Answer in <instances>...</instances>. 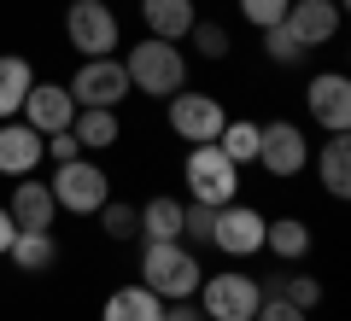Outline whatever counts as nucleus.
<instances>
[{"label":"nucleus","instance_id":"f257e3e1","mask_svg":"<svg viewBox=\"0 0 351 321\" xmlns=\"http://www.w3.org/2000/svg\"><path fill=\"white\" fill-rule=\"evenodd\" d=\"M199 281H205V269L193 257V246H182V240H141V286L147 292L176 304V298L199 292Z\"/></svg>","mask_w":351,"mask_h":321},{"label":"nucleus","instance_id":"f03ea898","mask_svg":"<svg viewBox=\"0 0 351 321\" xmlns=\"http://www.w3.org/2000/svg\"><path fill=\"white\" fill-rule=\"evenodd\" d=\"M123 70H129V88H135V94L170 99V94H182V88H188V53L176 47V41L147 36V41H135V47H129Z\"/></svg>","mask_w":351,"mask_h":321},{"label":"nucleus","instance_id":"7ed1b4c3","mask_svg":"<svg viewBox=\"0 0 351 321\" xmlns=\"http://www.w3.org/2000/svg\"><path fill=\"white\" fill-rule=\"evenodd\" d=\"M53 205L64 216H100V205L112 198V175L100 170L94 158H71V164H53Z\"/></svg>","mask_w":351,"mask_h":321},{"label":"nucleus","instance_id":"20e7f679","mask_svg":"<svg viewBox=\"0 0 351 321\" xmlns=\"http://www.w3.org/2000/svg\"><path fill=\"white\" fill-rule=\"evenodd\" d=\"M182 181H188V193L199 198V205H228V198L240 193V164H228V152L217 146V140H199V146H188V164H182Z\"/></svg>","mask_w":351,"mask_h":321},{"label":"nucleus","instance_id":"39448f33","mask_svg":"<svg viewBox=\"0 0 351 321\" xmlns=\"http://www.w3.org/2000/svg\"><path fill=\"white\" fill-rule=\"evenodd\" d=\"M193 298H199L205 321H252L258 304H263V281H252L240 269H223V274H205Z\"/></svg>","mask_w":351,"mask_h":321},{"label":"nucleus","instance_id":"423d86ee","mask_svg":"<svg viewBox=\"0 0 351 321\" xmlns=\"http://www.w3.org/2000/svg\"><path fill=\"white\" fill-rule=\"evenodd\" d=\"M64 88H71L76 112H82V105L117 112V105L129 99V70H123V59H112V53H106V59H76V76Z\"/></svg>","mask_w":351,"mask_h":321},{"label":"nucleus","instance_id":"0eeeda50","mask_svg":"<svg viewBox=\"0 0 351 321\" xmlns=\"http://www.w3.org/2000/svg\"><path fill=\"white\" fill-rule=\"evenodd\" d=\"M64 41L76 47V59H106L117 47V12L106 0H71L64 6Z\"/></svg>","mask_w":351,"mask_h":321},{"label":"nucleus","instance_id":"6e6552de","mask_svg":"<svg viewBox=\"0 0 351 321\" xmlns=\"http://www.w3.org/2000/svg\"><path fill=\"white\" fill-rule=\"evenodd\" d=\"M258 164H263L269 175H281V181L304 175V164H311V140H304V129L293 123V117L258 123Z\"/></svg>","mask_w":351,"mask_h":321},{"label":"nucleus","instance_id":"1a4fd4ad","mask_svg":"<svg viewBox=\"0 0 351 321\" xmlns=\"http://www.w3.org/2000/svg\"><path fill=\"white\" fill-rule=\"evenodd\" d=\"M223 99L217 94H170V129H176V140H188V146H199V140H217L223 135Z\"/></svg>","mask_w":351,"mask_h":321},{"label":"nucleus","instance_id":"9d476101","mask_svg":"<svg viewBox=\"0 0 351 321\" xmlns=\"http://www.w3.org/2000/svg\"><path fill=\"white\" fill-rule=\"evenodd\" d=\"M211 246L228 251V257H258L263 251V216L252 205H217V222H211Z\"/></svg>","mask_w":351,"mask_h":321},{"label":"nucleus","instance_id":"9b49d317","mask_svg":"<svg viewBox=\"0 0 351 321\" xmlns=\"http://www.w3.org/2000/svg\"><path fill=\"white\" fill-rule=\"evenodd\" d=\"M304 112H311L328 135H346V129H351V82L339 70L311 76V88H304Z\"/></svg>","mask_w":351,"mask_h":321},{"label":"nucleus","instance_id":"f8f14e48","mask_svg":"<svg viewBox=\"0 0 351 321\" xmlns=\"http://www.w3.org/2000/svg\"><path fill=\"white\" fill-rule=\"evenodd\" d=\"M24 123L36 129V135H59V129H71V117H76V99H71V88L64 82H29V94H24Z\"/></svg>","mask_w":351,"mask_h":321},{"label":"nucleus","instance_id":"ddd939ff","mask_svg":"<svg viewBox=\"0 0 351 321\" xmlns=\"http://www.w3.org/2000/svg\"><path fill=\"white\" fill-rule=\"evenodd\" d=\"M339 18H346V12H339L334 0H293L281 24H287V29H293V41L311 53V47H328V41L339 36Z\"/></svg>","mask_w":351,"mask_h":321},{"label":"nucleus","instance_id":"4468645a","mask_svg":"<svg viewBox=\"0 0 351 321\" xmlns=\"http://www.w3.org/2000/svg\"><path fill=\"white\" fill-rule=\"evenodd\" d=\"M6 210H12L18 234L53 228V216H59V205H53V187L41 181V175H18V187H12V198H6Z\"/></svg>","mask_w":351,"mask_h":321},{"label":"nucleus","instance_id":"2eb2a0df","mask_svg":"<svg viewBox=\"0 0 351 321\" xmlns=\"http://www.w3.org/2000/svg\"><path fill=\"white\" fill-rule=\"evenodd\" d=\"M41 158H47V152H41V135L29 123H12V117H6V123H0V175H36L41 170Z\"/></svg>","mask_w":351,"mask_h":321},{"label":"nucleus","instance_id":"dca6fc26","mask_svg":"<svg viewBox=\"0 0 351 321\" xmlns=\"http://www.w3.org/2000/svg\"><path fill=\"white\" fill-rule=\"evenodd\" d=\"M141 24H147V36L182 47L188 29L199 24V6H193V0H141Z\"/></svg>","mask_w":351,"mask_h":321},{"label":"nucleus","instance_id":"f3484780","mask_svg":"<svg viewBox=\"0 0 351 321\" xmlns=\"http://www.w3.org/2000/svg\"><path fill=\"white\" fill-rule=\"evenodd\" d=\"M164 316V298L158 292H147V286H117L112 298H106V309H100V321H158Z\"/></svg>","mask_w":351,"mask_h":321},{"label":"nucleus","instance_id":"a211bd4d","mask_svg":"<svg viewBox=\"0 0 351 321\" xmlns=\"http://www.w3.org/2000/svg\"><path fill=\"white\" fill-rule=\"evenodd\" d=\"M263 251H276L281 263L311 257V228H304L299 216H269V222H263Z\"/></svg>","mask_w":351,"mask_h":321},{"label":"nucleus","instance_id":"6ab92c4d","mask_svg":"<svg viewBox=\"0 0 351 321\" xmlns=\"http://www.w3.org/2000/svg\"><path fill=\"white\" fill-rule=\"evenodd\" d=\"M6 257L24 274H47L53 263H59V240H53V228H36V234H18L12 246H6Z\"/></svg>","mask_w":351,"mask_h":321},{"label":"nucleus","instance_id":"aec40b11","mask_svg":"<svg viewBox=\"0 0 351 321\" xmlns=\"http://www.w3.org/2000/svg\"><path fill=\"white\" fill-rule=\"evenodd\" d=\"M316 175H322V187H328L334 198L351 193V140H346V135L322 140V152H316Z\"/></svg>","mask_w":351,"mask_h":321},{"label":"nucleus","instance_id":"412c9836","mask_svg":"<svg viewBox=\"0 0 351 321\" xmlns=\"http://www.w3.org/2000/svg\"><path fill=\"white\" fill-rule=\"evenodd\" d=\"M141 240H182V198L158 193L141 205Z\"/></svg>","mask_w":351,"mask_h":321},{"label":"nucleus","instance_id":"4be33fe9","mask_svg":"<svg viewBox=\"0 0 351 321\" xmlns=\"http://www.w3.org/2000/svg\"><path fill=\"white\" fill-rule=\"evenodd\" d=\"M29 82H36L29 59H18V53H0V123H6V117H18V105H24Z\"/></svg>","mask_w":351,"mask_h":321},{"label":"nucleus","instance_id":"5701e85b","mask_svg":"<svg viewBox=\"0 0 351 321\" xmlns=\"http://www.w3.org/2000/svg\"><path fill=\"white\" fill-rule=\"evenodd\" d=\"M71 135L82 140V152H106V146H117V112L82 105V112L71 117Z\"/></svg>","mask_w":351,"mask_h":321},{"label":"nucleus","instance_id":"b1692460","mask_svg":"<svg viewBox=\"0 0 351 321\" xmlns=\"http://www.w3.org/2000/svg\"><path fill=\"white\" fill-rule=\"evenodd\" d=\"M269 298H287L293 309H304V316H311V309L322 304V281H316V274L287 269V274H276V281H269Z\"/></svg>","mask_w":351,"mask_h":321},{"label":"nucleus","instance_id":"393cba45","mask_svg":"<svg viewBox=\"0 0 351 321\" xmlns=\"http://www.w3.org/2000/svg\"><path fill=\"white\" fill-rule=\"evenodd\" d=\"M217 146L228 152V164H258V123H252V117H228L223 135H217Z\"/></svg>","mask_w":351,"mask_h":321},{"label":"nucleus","instance_id":"a878e982","mask_svg":"<svg viewBox=\"0 0 351 321\" xmlns=\"http://www.w3.org/2000/svg\"><path fill=\"white\" fill-rule=\"evenodd\" d=\"M100 228H106V240H141V205L106 198L100 205Z\"/></svg>","mask_w":351,"mask_h":321},{"label":"nucleus","instance_id":"bb28decb","mask_svg":"<svg viewBox=\"0 0 351 321\" xmlns=\"http://www.w3.org/2000/svg\"><path fill=\"white\" fill-rule=\"evenodd\" d=\"M188 41L199 47V59H211V64H223V59H228V47H234V41H228V29H223V24H211V18H199V24L188 29Z\"/></svg>","mask_w":351,"mask_h":321},{"label":"nucleus","instance_id":"cd10ccee","mask_svg":"<svg viewBox=\"0 0 351 321\" xmlns=\"http://www.w3.org/2000/svg\"><path fill=\"white\" fill-rule=\"evenodd\" d=\"M211 222H217V210L199 205V198H188L182 205V240H193V246H211Z\"/></svg>","mask_w":351,"mask_h":321},{"label":"nucleus","instance_id":"c85d7f7f","mask_svg":"<svg viewBox=\"0 0 351 321\" xmlns=\"http://www.w3.org/2000/svg\"><path fill=\"white\" fill-rule=\"evenodd\" d=\"M258 36H263V53H269L276 64H299V59H304V47L293 41L287 24H269V29H258Z\"/></svg>","mask_w":351,"mask_h":321},{"label":"nucleus","instance_id":"c756f323","mask_svg":"<svg viewBox=\"0 0 351 321\" xmlns=\"http://www.w3.org/2000/svg\"><path fill=\"white\" fill-rule=\"evenodd\" d=\"M287 6H293V0H240V18H246L252 29H269V24L287 18Z\"/></svg>","mask_w":351,"mask_h":321},{"label":"nucleus","instance_id":"7c9ffc66","mask_svg":"<svg viewBox=\"0 0 351 321\" xmlns=\"http://www.w3.org/2000/svg\"><path fill=\"white\" fill-rule=\"evenodd\" d=\"M41 152H47L53 164H71V158H82V140H76L71 129H59V135H41Z\"/></svg>","mask_w":351,"mask_h":321},{"label":"nucleus","instance_id":"2f4dec72","mask_svg":"<svg viewBox=\"0 0 351 321\" xmlns=\"http://www.w3.org/2000/svg\"><path fill=\"white\" fill-rule=\"evenodd\" d=\"M252 321H304V309H293L287 298H269V292H263V304H258V316H252Z\"/></svg>","mask_w":351,"mask_h":321},{"label":"nucleus","instance_id":"473e14b6","mask_svg":"<svg viewBox=\"0 0 351 321\" xmlns=\"http://www.w3.org/2000/svg\"><path fill=\"white\" fill-rule=\"evenodd\" d=\"M158 321H205V316H199V304H193V298H176V304H164Z\"/></svg>","mask_w":351,"mask_h":321},{"label":"nucleus","instance_id":"72a5a7b5","mask_svg":"<svg viewBox=\"0 0 351 321\" xmlns=\"http://www.w3.org/2000/svg\"><path fill=\"white\" fill-rule=\"evenodd\" d=\"M12 240H18V222H12V210L0 205V257H6V246H12Z\"/></svg>","mask_w":351,"mask_h":321}]
</instances>
